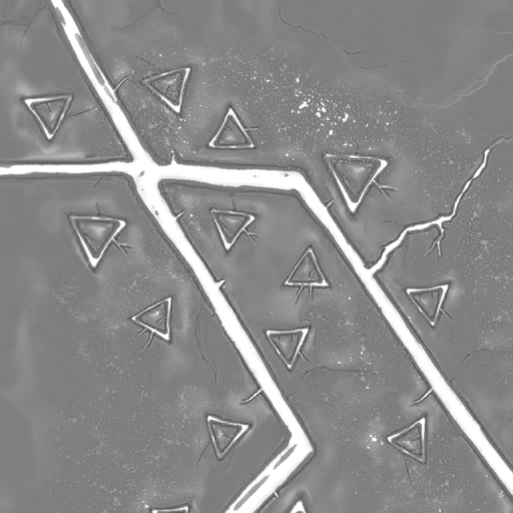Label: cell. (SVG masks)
<instances>
[{"mask_svg": "<svg viewBox=\"0 0 513 513\" xmlns=\"http://www.w3.org/2000/svg\"><path fill=\"white\" fill-rule=\"evenodd\" d=\"M76 40L83 52V55L85 57V59L87 60L94 76L96 77L97 81L100 83V85L102 87H106V80L103 76V74L101 73L100 69L98 68L96 62L94 61L93 57L91 56L86 44L84 43L83 39L81 38L80 35H76Z\"/></svg>", "mask_w": 513, "mask_h": 513, "instance_id": "6da1fadb", "label": "cell"}]
</instances>
